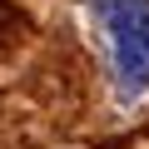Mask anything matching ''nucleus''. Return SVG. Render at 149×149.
Returning <instances> with one entry per match:
<instances>
[{
    "label": "nucleus",
    "instance_id": "1",
    "mask_svg": "<svg viewBox=\"0 0 149 149\" xmlns=\"http://www.w3.org/2000/svg\"><path fill=\"white\" fill-rule=\"evenodd\" d=\"M90 5L104 25L119 85L129 95L149 90V0H90Z\"/></svg>",
    "mask_w": 149,
    "mask_h": 149
}]
</instances>
